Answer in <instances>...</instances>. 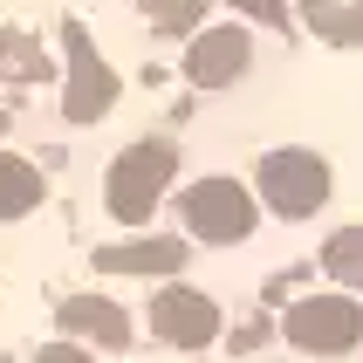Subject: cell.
<instances>
[{
	"label": "cell",
	"mask_w": 363,
	"mask_h": 363,
	"mask_svg": "<svg viewBox=\"0 0 363 363\" xmlns=\"http://www.w3.org/2000/svg\"><path fill=\"white\" fill-rule=\"evenodd\" d=\"M172 179H179V144L172 138H138L130 151H117L110 172H103V206H110V220L117 226H144L151 213H158V199H164Z\"/></svg>",
	"instance_id": "6da1fadb"
},
{
	"label": "cell",
	"mask_w": 363,
	"mask_h": 363,
	"mask_svg": "<svg viewBox=\"0 0 363 363\" xmlns=\"http://www.w3.org/2000/svg\"><path fill=\"white\" fill-rule=\"evenodd\" d=\"M254 220H261V206H254V192H247L240 179H199L185 185V233L206 247H233L254 233Z\"/></svg>",
	"instance_id": "7a4b0ae2"
},
{
	"label": "cell",
	"mask_w": 363,
	"mask_h": 363,
	"mask_svg": "<svg viewBox=\"0 0 363 363\" xmlns=\"http://www.w3.org/2000/svg\"><path fill=\"white\" fill-rule=\"evenodd\" d=\"M254 185H261V206L281 213V220H308L315 206L329 199V164L315 151H267L254 164Z\"/></svg>",
	"instance_id": "3957f363"
},
{
	"label": "cell",
	"mask_w": 363,
	"mask_h": 363,
	"mask_svg": "<svg viewBox=\"0 0 363 363\" xmlns=\"http://www.w3.org/2000/svg\"><path fill=\"white\" fill-rule=\"evenodd\" d=\"M62 41H69V89H62V117H69V123L110 117V103H117V76H110V62L89 48L82 21H69V28H62Z\"/></svg>",
	"instance_id": "277c9868"
},
{
	"label": "cell",
	"mask_w": 363,
	"mask_h": 363,
	"mask_svg": "<svg viewBox=\"0 0 363 363\" xmlns=\"http://www.w3.org/2000/svg\"><path fill=\"white\" fill-rule=\"evenodd\" d=\"M151 336L172 343V350H206L220 336V302H213L206 288H185V281L158 288V295H151Z\"/></svg>",
	"instance_id": "5b68a950"
},
{
	"label": "cell",
	"mask_w": 363,
	"mask_h": 363,
	"mask_svg": "<svg viewBox=\"0 0 363 363\" xmlns=\"http://www.w3.org/2000/svg\"><path fill=\"white\" fill-rule=\"evenodd\" d=\"M281 329H288V343L308 350V357H336V350L357 343L363 315H357V302H343V295H308V302L288 308Z\"/></svg>",
	"instance_id": "8992f818"
},
{
	"label": "cell",
	"mask_w": 363,
	"mask_h": 363,
	"mask_svg": "<svg viewBox=\"0 0 363 363\" xmlns=\"http://www.w3.org/2000/svg\"><path fill=\"white\" fill-rule=\"evenodd\" d=\"M247 62H254V35L247 28H206L185 48V76L199 82V89H226V82L247 76Z\"/></svg>",
	"instance_id": "52a82bcc"
},
{
	"label": "cell",
	"mask_w": 363,
	"mask_h": 363,
	"mask_svg": "<svg viewBox=\"0 0 363 363\" xmlns=\"http://www.w3.org/2000/svg\"><path fill=\"white\" fill-rule=\"evenodd\" d=\"M62 329L82 336V343H96V350H123L130 343V315H123L110 295H69V302H62Z\"/></svg>",
	"instance_id": "ba28073f"
},
{
	"label": "cell",
	"mask_w": 363,
	"mask_h": 363,
	"mask_svg": "<svg viewBox=\"0 0 363 363\" xmlns=\"http://www.w3.org/2000/svg\"><path fill=\"white\" fill-rule=\"evenodd\" d=\"M96 267H103V274H179V267H185V240H164V233H151V240H123V247H103Z\"/></svg>",
	"instance_id": "9c48e42d"
},
{
	"label": "cell",
	"mask_w": 363,
	"mask_h": 363,
	"mask_svg": "<svg viewBox=\"0 0 363 363\" xmlns=\"http://www.w3.org/2000/svg\"><path fill=\"white\" fill-rule=\"evenodd\" d=\"M41 192H48V185H41L35 164L14 158V151H0V220H28L41 206Z\"/></svg>",
	"instance_id": "30bf717a"
},
{
	"label": "cell",
	"mask_w": 363,
	"mask_h": 363,
	"mask_svg": "<svg viewBox=\"0 0 363 363\" xmlns=\"http://www.w3.org/2000/svg\"><path fill=\"white\" fill-rule=\"evenodd\" d=\"M308 28L329 41H363V0H308Z\"/></svg>",
	"instance_id": "8fae6325"
},
{
	"label": "cell",
	"mask_w": 363,
	"mask_h": 363,
	"mask_svg": "<svg viewBox=\"0 0 363 363\" xmlns=\"http://www.w3.org/2000/svg\"><path fill=\"white\" fill-rule=\"evenodd\" d=\"M323 267L336 274V281L363 288V226H343V233H336V240L323 247Z\"/></svg>",
	"instance_id": "7c38bea8"
},
{
	"label": "cell",
	"mask_w": 363,
	"mask_h": 363,
	"mask_svg": "<svg viewBox=\"0 0 363 363\" xmlns=\"http://www.w3.org/2000/svg\"><path fill=\"white\" fill-rule=\"evenodd\" d=\"M0 69H14V82H35V76H48L41 48H35V41H21V35H0Z\"/></svg>",
	"instance_id": "4fadbf2b"
},
{
	"label": "cell",
	"mask_w": 363,
	"mask_h": 363,
	"mask_svg": "<svg viewBox=\"0 0 363 363\" xmlns=\"http://www.w3.org/2000/svg\"><path fill=\"white\" fill-rule=\"evenodd\" d=\"M199 14H206V0H151V7H144L151 28H192Z\"/></svg>",
	"instance_id": "5bb4252c"
},
{
	"label": "cell",
	"mask_w": 363,
	"mask_h": 363,
	"mask_svg": "<svg viewBox=\"0 0 363 363\" xmlns=\"http://www.w3.org/2000/svg\"><path fill=\"white\" fill-rule=\"evenodd\" d=\"M247 21H267V28H281V0H233Z\"/></svg>",
	"instance_id": "9a60e30c"
},
{
	"label": "cell",
	"mask_w": 363,
	"mask_h": 363,
	"mask_svg": "<svg viewBox=\"0 0 363 363\" xmlns=\"http://www.w3.org/2000/svg\"><path fill=\"white\" fill-rule=\"evenodd\" d=\"M35 363H96V357H89V350H76V343H55V350H41Z\"/></svg>",
	"instance_id": "2e32d148"
},
{
	"label": "cell",
	"mask_w": 363,
	"mask_h": 363,
	"mask_svg": "<svg viewBox=\"0 0 363 363\" xmlns=\"http://www.w3.org/2000/svg\"><path fill=\"white\" fill-rule=\"evenodd\" d=\"M0 363H7V357H0Z\"/></svg>",
	"instance_id": "e0dca14e"
}]
</instances>
